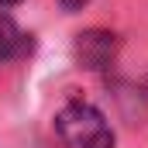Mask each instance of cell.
<instances>
[{"label": "cell", "instance_id": "obj_1", "mask_svg": "<svg viewBox=\"0 0 148 148\" xmlns=\"http://www.w3.org/2000/svg\"><path fill=\"white\" fill-rule=\"evenodd\" d=\"M55 131L69 148H114V131L107 117L90 103H69L55 117Z\"/></svg>", "mask_w": 148, "mask_h": 148}, {"label": "cell", "instance_id": "obj_2", "mask_svg": "<svg viewBox=\"0 0 148 148\" xmlns=\"http://www.w3.org/2000/svg\"><path fill=\"white\" fill-rule=\"evenodd\" d=\"M73 55L83 69H107L117 55V35L114 31H103V28H90L83 35H76V45H73Z\"/></svg>", "mask_w": 148, "mask_h": 148}, {"label": "cell", "instance_id": "obj_3", "mask_svg": "<svg viewBox=\"0 0 148 148\" xmlns=\"http://www.w3.org/2000/svg\"><path fill=\"white\" fill-rule=\"evenodd\" d=\"M24 52H31V38L10 17H0V62H10V59H17Z\"/></svg>", "mask_w": 148, "mask_h": 148}, {"label": "cell", "instance_id": "obj_4", "mask_svg": "<svg viewBox=\"0 0 148 148\" xmlns=\"http://www.w3.org/2000/svg\"><path fill=\"white\" fill-rule=\"evenodd\" d=\"M59 3H62V10H69V14H73V10H83L90 0H59Z\"/></svg>", "mask_w": 148, "mask_h": 148}, {"label": "cell", "instance_id": "obj_5", "mask_svg": "<svg viewBox=\"0 0 148 148\" xmlns=\"http://www.w3.org/2000/svg\"><path fill=\"white\" fill-rule=\"evenodd\" d=\"M14 3H21V0H0V7H14Z\"/></svg>", "mask_w": 148, "mask_h": 148}]
</instances>
